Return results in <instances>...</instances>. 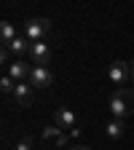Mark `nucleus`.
<instances>
[{"mask_svg":"<svg viewBox=\"0 0 134 150\" xmlns=\"http://www.w3.org/2000/svg\"><path fill=\"white\" fill-rule=\"evenodd\" d=\"M51 35V22L43 16H38V19H30V22L24 24V38L30 43H40L43 38Z\"/></svg>","mask_w":134,"mask_h":150,"instance_id":"obj_1","label":"nucleus"},{"mask_svg":"<svg viewBox=\"0 0 134 150\" xmlns=\"http://www.w3.org/2000/svg\"><path fill=\"white\" fill-rule=\"evenodd\" d=\"M107 78L113 86H123L126 81H131V62H123V59H116L107 70Z\"/></svg>","mask_w":134,"mask_h":150,"instance_id":"obj_2","label":"nucleus"},{"mask_svg":"<svg viewBox=\"0 0 134 150\" xmlns=\"http://www.w3.org/2000/svg\"><path fill=\"white\" fill-rule=\"evenodd\" d=\"M107 110H110V118H116V121H123L126 115H131L126 99L121 97V91H113V94H110V99H107Z\"/></svg>","mask_w":134,"mask_h":150,"instance_id":"obj_3","label":"nucleus"},{"mask_svg":"<svg viewBox=\"0 0 134 150\" xmlns=\"http://www.w3.org/2000/svg\"><path fill=\"white\" fill-rule=\"evenodd\" d=\"M54 123L59 126V129H67V134H70V131L78 129V115H75L70 107H59V110L54 112Z\"/></svg>","mask_w":134,"mask_h":150,"instance_id":"obj_4","label":"nucleus"},{"mask_svg":"<svg viewBox=\"0 0 134 150\" xmlns=\"http://www.w3.org/2000/svg\"><path fill=\"white\" fill-rule=\"evenodd\" d=\"M6 72L11 75L16 83H24V81H30V75H32V64H27L24 59H13Z\"/></svg>","mask_w":134,"mask_h":150,"instance_id":"obj_5","label":"nucleus"},{"mask_svg":"<svg viewBox=\"0 0 134 150\" xmlns=\"http://www.w3.org/2000/svg\"><path fill=\"white\" fill-rule=\"evenodd\" d=\"M51 83H54V72L48 67H32V75H30L32 88H48Z\"/></svg>","mask_w":134,"mask_h":150,"instance_id":"obj_6","label":"nucleus"},{"mask_svg":"<svg viewBox=\"0 0 134 150\" xmlns=\"http://www.w3.org/2000/svg\"><path fill=\"white\" fill-rule=\"evenodd\" d=\"M11 97L16 99V105L30 107V105H32V97H35V88L30 86V81H24V83H16V88H13V94H11Z\"/></svg>","mask_w":134,"mask_h":150,"instance_id":"obj_7","label":"nucleus"},{"mask_svg":"<svg viewBox=\"0 0 134 150\" xmlns=\"http://www.w3.org/2000/svg\"><path fill=\"white\" fill-rule=\"evenodd\" d=\"M30 54H32V59H35V67H48V62H51V46L48 43H32V48H30Z\"/></svg>","mask_w":134,"mask_h":150,"instance_id":"obj_8","label":"nucleus"},{"mask_svg":"<svg viewBox=\"0 0 134 150\" xmlns=\"http://www.w3.org/2000/svg\"><path fill=\"white\" fill-rule=\"evenodd\" d=\"M43 139H46V142H54L56 147H65L67 139H70V134H65V131L54 123V126H46V129H43Z\"/></svg>","mask_w":134,"mask_h":150,"instance_id":"obj_9","label":"nucleus"},{"mask_svg":"<svg viewBox=\"0 0 134 150\" xmlns=\"http://www.w3.org/2000/svg\"><path fill=\"white\" fill-rule=\"evenodd\" d=\"M6 48H8V51H11L13 56H16V59H22V56H24V54H30V48H32V43L27 40V38H24V35H19V38H16V40H13V43H8Z\"/></svg>","mask_w":134,"mask_h":150,"instance_id":"obj_10","label":"nucleus"},{"mask_svg":"<svg viewBox=\"0 0 134 150\" xmlns=\"http://www.w3.org/2000/svg\"><path fill=\"white\" fill-rule=\"evenodd\" d=\"M105 134L110 137V139H123V134H126V126H123V121H116V118H110L107 123H105Z\"/></svg>","mask_w":134,"mask_h":150,"instance_id":"obj_11","label":"nucleus"},{"mask_svg":"<svg viewBox=\"0 0 134 150\" xmlns=\"http://www.w3.org/2000/svg\"><path fill=\"white\" fill-rule=\"evenodd\" d=\"M16 27L11 24V22H3V24H0V40H3V46H8V43H13L16 40Z\"/></svg>","mask_w":134,"mask_h":150,"instance_id":"obj_12","label":"nucleus"},{"mask_svg":"<svg viewBox=\"0 0 134 150\" xmlns=\"http://www.w3.org/2000/svg\"><path fill=\"white\" fill-rule=\"evenodd\" d=\"M13 88H16V81L6 72L3 78H0V91H3V94H13Z\"/></svg>","mask_w":134,"mask_h":150,"instance_id":"obj_13","label":"nucleus"},{"mask_svg":"<svg viewBox=\"0 0 134 150\" xmlns=\"http://www.w3.org/2000/svg\"><path fill=\"white\" fill-rule=\"evenodd\" d=\"M121 91V97L126 99V105H129V112H134V91L131 88H118Z\"/></svg>","mask_w":134,"mask_h":150,"instance_id":"obj_14","label":"nucleus"},{"mask_svg":"<svg viewBox=\"0 0 134 150\" xmlns=\"http://www.w3.org/2000/svg\"><path fill=\"white\" fill-rule=\"evenodd\" d=\"M32 145H35L32 137H22V139L16 142V150H32Z\"/></svg>","mask_w":134,"mask_h":150,"instance_id":"obj_15","label":"nucleus"},{"mask_svg":"<svg viewBox=\"0 0 134 150\" xmlns=\"http://www.w3.org/2000/svg\"><path fill=\"white\" fill-rule=\"evenodd\" d=\"M70 150H89L86 145H75V147H70Z\"/></svg>","mask_w":134,"mask_h":150,"instance_id":"obj_16","label":"nucleus"},{"mask_svg":"<svg viewBox=\"0 0 134 150\" xmlns=\"http://www.w3.org/2000/svg\"><path fill=\"white\" fill-rule=\"evenodd\" d=\"M131 81H134V62H131Z\"/></svg>","mask_w":134,"mask_h":150,"instance_id":"obj_17","label":"nucleus"}]
</instances>
